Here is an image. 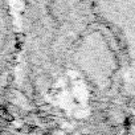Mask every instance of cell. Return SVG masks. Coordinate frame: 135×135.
Segmentation results:
<instances>
[{
  "label": "cell",
  "mask_w": 135,
  "mask_h": 135,
  "mask_svg": "<svg viewBox=\"0 0 135 135\" xmlns=\"http://www.w3.org/2000/svg\"><path fill=\"white\" fill-rule=\"evenodd\" d=\"M94 6L105 17L114 21L120 19L122 13H128L130 19L135 16V0H94Z\"/></svg>",
  "instance_id": "6da1fadb"
}]
</instances>
